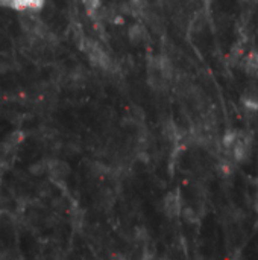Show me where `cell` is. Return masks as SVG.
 I'll list each match as a JSON object with an SVG mask.
<instances>
[{"label": "cell", "mask_w": 258, "mask_h": 260, "mask_svg": "<svg viewBox=\"0 0 258 260\" xmlns=\"http://www.w3.org/2000/svg\"><path fill=\"white\" fill-rule=\"evenodd\" d=\"M163 210L164 215L170 219L178 218L182 213V206H181V198L176 192H170L166 195L164 203H163Z\"/></svg>", "instance_id": "obj_1"}, {"label": "cell", "mask_w": 258, "mask_h": 260, "mask_svg": "<svg viewBox=\"0 0 258 260\" xmlns=\"http://www.w3.org/2000/svg\"><path fill=\"white\" fill-rule=\"evenodd\" d=\"M46 0H0L2 6H9L17 11H40Z\"/></svg>", "instance_id": "obj_2"}, {"label": "cell", "mask_w": 258, "mask_h": 260, "mask_svg": "<svg viewBox=\"0 0 258 260\" xmlns=\"http://www.w3.org/2000/svg\"><path fill=\"white\" fill-rule=\"evenodd\" d=\"M68 172H70V169H68V166L65 163H62V161H53V163H50V174H52L53 178H56V180H65L67 175H68Z\"/></svg>", "instance_id": "obj_3"}, {"label": "cell", "mask_w": 258, "mask_h": 260, "mask_svg": "<svg viewBox=\"0 0 258 260\" xmlns=\"http://www.w3.org/2000/svg\"><path fill=\"white\" fill-rule=\"evenodd\" d=\"M243 104L251 108V110H258V87H249L245 94H243Z\"/></svg>", "instance_id": "obj_4"}, {"label": "cell", "mask_w": 258, "mask_h": 260, "mask_svg": "<svg viewBox=\"0 0 258 260\" xmlns=\"http://www.w3.org/2000/svg\"><path fill=\"white\" fill-rule=\"evenodd\" d=\"M128 37H129V40H131L134 44H138V43H141L143 38H144V29H143L141 26H138V24H134V26H131V29H129V32H128Z\"/></svg>", "instance_id": "obj_5"}, {"label": "cell", "mask_w": 258, "mask_h": 260, "mask_svg": "<svg viewBox=\"0 0 258 260\" xmlns=\"http://www.w3.org/2000/svg\"><path fill=\"white\" fill-rule=\"evenodd\" d=\"M82 3H84L87 12H88L91 17H93V15L99 11V8H100V0H82Z\"/></svg>", "instance_id": "obj_6"}, {"label": "cell", "mask_w": 258, "mask_h": 260, "mask_svg": "<svg viewBox=\"0 0 258 260\" xmlns=\"http://www.w3.org/2000/svg\"><path fill=\"white\" fill-rule=\"evenodd\" d=\"M135 5H138V6H141V5H144L146 3V0H132Z\"/></svg>", "instance_id": "obj_7"}]
</instances>
